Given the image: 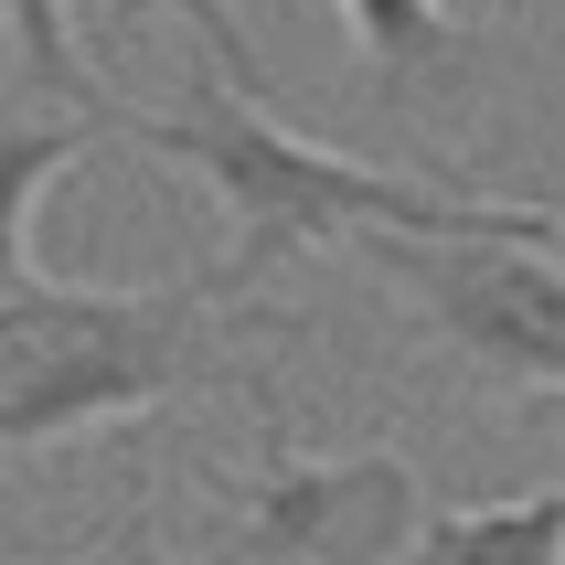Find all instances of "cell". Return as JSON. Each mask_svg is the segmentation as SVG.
<instances>
[{
  "mask_svg": "<svg viewBox=\"0 0 565 565\" xmlns=\"http://www.w3.org/2000/svg\"><path fill=\"white\" fill-rule=\"evenodd\" d=\"M118 139H139L150 160L214 192V214L235 224V246L214 267L224 299H246L310 246H352V235H534V246L565 235L555 203H491L448 171H384V160L320 150L288 118H267L256 96H235L214 64H192L160 107H118Z\"/></svg>",
  "mask_w": 565,
  "mask_h": 565,
  "instance_id": "cell-1",
  "label": "cell"
},
{
  "mask_svg": "<svg viewBox=\"0 0 565 565\" xmlns=\"http://www.w3.org/2000/svg\"><path fill=\"white\" fill-rule=\"evenodd\" d=\"M246 310L214 278L182 288H64L32 278L22 299H0V459L54 448L75 427H118L171 395H256L235 363Z\"/></svg>",
  "mask_w": 565,
  "mask_h": 565,
  "instance_id": "cell-2",
  "label": "cell"
},
{
  "mask_svg": "<svg viewBox=\"0 0 565 565\" xmlns=\"http://www.w3.org/2000/svg\"><path fill=\"white\" fill-rule=\"evenodd\" d=\"M352 256L470 374L565 395V256L534 235H352Z\"/></svg>",
  "mask_w": 565,
  "mask_h": 565,
  "instance_id": "cell-3",
  "label": "cell"
},
{
  "mask_svg": "<svg viewBox=\"0 0 565 565\" xmlns=\"http://www.w3.org/2000/svg\"><path fill=\"white\" fill-rule=\"evenodd\" d=\"M235 491L214 565H406L427 523V480L406 448H342V459H299L267 448Z\"/></svg>",
  "mask_w": 565,
  "mask_h": 565,
  "instance_id": "cell-4",
  "label": "cell"
},
{
  "mask_svg": "<svg viewBox=\"0 0 565 565\" xmlns=\"http://www.w3.org/2000/svg\"><path fill=\"white\" fill-rule=\"evenodd\" d=\"M96 107H43V118H11L0 128V299H22L43 267H32V214H43V192L75 171V160L96 150Z\"/></svg>",
  "mask_w": 565,
  "mask_h": 565,
  "instance_id": "cell-5",
  "label": "cell"
},
{
  "mask_svg": "<svg viewBox=\"0 0 565 565\" xmlns=\"http://www.w3.org/2000/svg\"><path fill=\"white\" fill-rule=\"evenodd\" d=\"M406 565H565V480L523 502H427Z\"/></svg>",
  "mask_w": 565,
  "mask_h": 565,
  "instance_id": "cell-6",
  "label": "cell"
},
{
  "mask_svg": "<svg viewBox=\"0 0 565 565\" xmlns=\"http://www.w3.org/2000/svg\"><path fill=\"white\" fill-rule=\"evenodd\" d=\"M352 43H363V86L384 107H406V96L448 86L459 54H470V32L448 22V0H342Z\"/></svg>",
  "mask_w": 565,
  "mask_h": 565,
  "instance_id": "cell-7",
  "label": "cell"
},
{
  "mask_svg": "<svg viewBox=\"0 0 565 565\" xmlns=\"http://www.w3.org/2000/svg\"><path fill=\"white\" fill-rule=\"evenodd\" d=\"M0 43H11V75H22L43 107H96V118H118V96H96V75L75 64V43H64V0H0Z\"/></svg>",
  "mask_w": 565,
  "mask_h": 565,
  "instance_id": "cell-8",
  "label": "cell"
},
{
  "mask_svg": "<svg viewBox=\"0 0 565 565\" xmlns=\"http://www.w3.org/2000/svg\"><path fill=\"white\" fill-rule=\"evenodd\" d=\"M150 11H182V22H192V43H203V64H214L235 96H256V107H267V64H256L246 22H235V0H107V32L150 22Z\"/></svg>",
  "mask_w": 565,
  "mask_h": 565,
  "instance_id": "cell-9",
  "label": "cell"
},
{
  "mask_svg": "<svg viewBox=\"0 0 565 565\" xmlns=\"http://www.w3.org/2000/svg\"><path fill=\"white\" fill-rule=\"evenodd\" d=\"M0 75H11V43H0Z\"/></svg>",
  "mask_w": 565,
  "mask_h": 565,
  "instance_id": "cell-10",
  "label": "cell"
},
{
  "mask_svg": "<svg viewBox=\"0 0 565 565\" xmlns=\"http://www.w3.org/2000/svg\"><path fill=\"white\" fill-rule=\"evenodd\" d=\"M555 32H565V0H555Z\"/></svg>",
  "mask_w": 565,
  "mask_h": 565,
  "instance_id": "cell-11",
  "label": "cell"
},
{
  "mask_svg": "<svg viewBox=\"0 0 565 565\" xmlns=\"http://www.w3.org/2000/svg\"><path fill=\"white\" fill-rule=\"evenodd\" d=\"M555 406H565V395H555Z\"/></svg>",
  "mask_w": 565,
  "mask_h": 565,
  "instance_id": "cell-12",
  "label": "cell"
}]
</instances>
